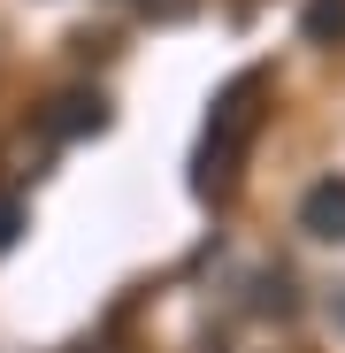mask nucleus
<instances>
[{"instance_id": "nucleus-5", "label": "nucleus", "mask_w": 345, "mask_h": 353, "mask_svg": "<svg viewBox=\"0 0 345 353\" xmlns=\"http://www.w3.org/2000/svg\"><path fill=\"white\" fill-rule=\"evenodd\" d=\"M23 223H31V208H23L16 192H0V254H8V246L23 239Z\"/></svg>"}, {"instance_id": "nucleus-6", "label": "nucleus", "mask_w": 345, "mask_h": 353, "mask_svg": "<svg viewBox=\"0 0 345 353\" xmlns=\"http://www.w3.org/2000/svg\"><path fill=\"white\" fill-rule=\"evenodd\" d=\"M138 16H154V23H185L192 16V0H131Z\"/></svg>"}, {"instance_id": "nucleus-4", "label": "nucleus", "mask_w": 345, "mask_h": 353, "mask_svg": "<svg viewBox=\"0 0 345 353\" xmlns=\"http://www.w3.org/2000/svg\"><path fill=\"white\" fill-rule=\"evenodd\" d=\"M300 31H307V46H337V39H345V0H307V8H300Z\"/></svg>"}, {"instance_id": "nucleus-3", "label": "nucleus", "mask_w": 345, "mask_h": 353, "mask_svg": "<svg viewBox=\"0 0 345 353\" xmlns=\"http://www.w3.org/2000/svg\"><path fill=\"white\" fill-rule=\"evenodd\" d=\"M39 131L46 139H100L107 131V100L100 92H62V100L39 115Z\"/></svg>"}, {"instance_id": "nucleus-1", "label": "nucleus", "mask_w": 345, "mask_h": 353, "mask_svg": "<svg viewBox=\"0 0 345 353\" xmlns=\"http://www.w3.org/2000/svg\"><path fill=\"white\" fill-rule=\"evenodd\" d=\"M261 100H269V77L261 70H238L222 92H215V115H207V146L222 154H246L253 131H261Z\"/></svg>"}, {"instance_id": "nucleus-2", "label": "nucleus", "mask_w": 345, "mask_h": 353, "mask_svg": "<svg viewBox=\"0 0 345 353\" xmlns=\"http://www.w3.org/2000/svg\"><path fill=\"white\" fill-rule=\"evenodd\" d=\"M300 230L322 246H345V176H315L300 200Z\"/></svg>"}, {"instance_id": "nucleus-8", "label": "nucleus", "mask_w": 345, "mask_h": 353, "mask_svg": "<svg viewBox=\"0 0 345 353\" xmlns=\"http://www.w3.org/2000/svg\"><path fill=\"white\" fill-rule=\"evenodd\" d=\"M100 353H107V345H100Z\"/></svg>"}, {"instance_id": "nucleus-7", "label": "nucleus", "mask_w": 345, "mask_h": 353, "mask_svg": "<svg viewBox=\"0 0 345 353\" xmlns=\"http://www.w3.org/2000/svg\"><path fill=\"white\" fill-rule=\"evenodd\" d=\"M330 315H337V330H345V284H337V292H330Z\"/></svg>"}]
</instances>
